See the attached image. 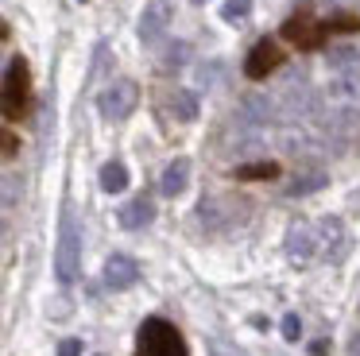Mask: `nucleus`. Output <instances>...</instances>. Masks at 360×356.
Returning <instances> with one entry per match:
<instances>
[{"label": "nucleus", "mask_w": 360, "mask_h": 356, "mask_svg": "<svg viewBox=\"0 0 360 356\" xmlns=\"http://www.w3.org/2000/svg\"><path fill=\"white\" fill-rule=\"evenodd\" d=\"M136 356H190L182 333L163 317H148L136 337Z\"/></svg>", "instance_id": "f257e3e1"}, {"label": "nucleus", "mask_w": 360, "mask_h": 356, "mask_svg": "<svg viewBox=\"0 0 360 356\" xmlns=\"http://www.w3.org/2000/svg\"><path fill=\"white\" fill-rule=\"evenodd\" d=\"M32 105V74H27L24 58H12L8 74H4V85H0V116L4 120H20Z\"/></svg>", "instance_id": "f03ea898"}, {"label": "nucleus", "mask_w": 360, "mask_h": 356, "mask_svg": "<svg viewBox=\"0 0 360 356\" xmlns=\"http://www.w3.org/2000/svg\"><path fill=\"white\" fill-rule=\"evenodd\" d=\"M279 35L287 39L290 46H298V51H318V46L329 39V31H326V20H314L310 12H298V15H290V20L283 23Z\"/></svg>", "instance_id": "7ed1b4c3"}, {"label": "nucleus", "mask_w": 360, "mask_h": 356, "mask_svg": "<svg viewBox=\"0 0 360 356\" xmlns=\"http://www.w3.org/2000/svg\"><path fill=\"white\" fill-rule=\"evenodd\" d=\"M283 66V46L279 43H256L248 54V62H244V74L252 77V82H264L267 74H275V70Z\"/></svg>", "instance_id": "20e7f679"}, {"label": "nucleus", "mask_w": 360, "mask_h": 356, "mask_svg": "<svg viewBox=\"0 0 360 356\" xmlns=\"http://www.w3.org/2000/svg\"><path fill=\"white\" fill-rule=\"evenodd\" d=\"M275 174H279V167H275V163H252V167L236 170V178H240V182H259V178H275Z\"/></svg>", "instance_id": "39448f33"}, {"label": "nucleus", "mask_w": 360, "mask_h": 356, "mask_svg": "<svg viewBox=\"0 0 360 356\" xmlns=\"http://www.w3.org/2000/svg\"><path fill=\"white\" fill-rule=\"evenodd\" d=\"M326 31L329 35H356L360 15H333V20H326Z\"/></svg>", "instance_id": "423d86ee"}, {"label": "nucleus", "mask_w": 360, "mask_h": 356, "mask_svg": "<svg viewBox=\"0 0 360 356\" xmlns=\"http://www.w3.org/2000/svg\"><path fill=\"white\" fill-rule=\"evenodd\" d=\"M105 186H109V190H120V186H124V170H120L117 163H112V167L105 170Z\"/></svg>", "instance_id": "0eeeda50"}, {"label": "nucleus", "mask_w": 360, "mask_h": 356, "mask_svg": "<svg viewBox=\"0 0 360 356\" xmlns=\"http://www.w3.org/2000/svg\"><path fill=\"white\" fill-rule=\"evenodd\" d=\"M16 147H20V139L12 136V132H4V128H0V155H12Z\"/></svg>", "instance_id": "6e6552de"}, {"label": "nucleus", "mask_w": 360, "mask_h": 356, "mask_svg": "<svg viewBox=\"0 0 360 356\" xmlns=\"http://www.w3.org/2000/svg\"><path fill=\"white\" fill-rule=\"evenodd\" d=\"M109 279H112V283H124V279H128V267H124V263H112V267H109Z\"/></svg>", "instance_id": "1a4fd4ad"}, {"label": "nucleus", "mask_w": 360, "mask_h": 356, "mask_svg": "<svg viewBox=\"0 0 360 356\" xmlns=\"http://www.w3.org/2000/svg\"><path fill=\"white\" fill-rule=\"evenodd\" d=\"M63 356H78V341H66V345H63Z\"/></svg>", "instance_id": "9d476101"}]
</instances>
